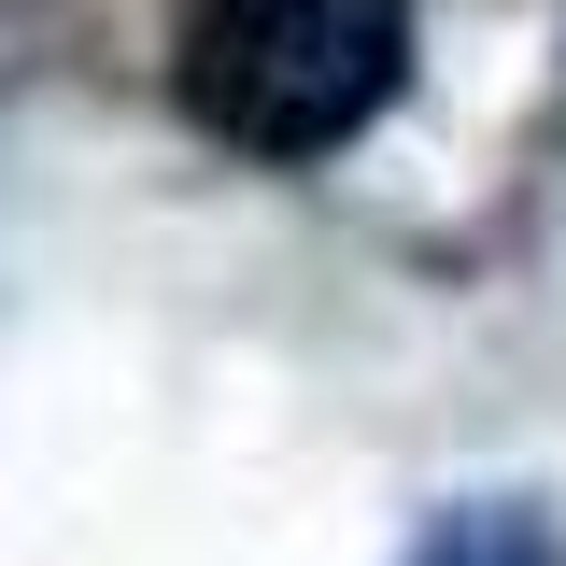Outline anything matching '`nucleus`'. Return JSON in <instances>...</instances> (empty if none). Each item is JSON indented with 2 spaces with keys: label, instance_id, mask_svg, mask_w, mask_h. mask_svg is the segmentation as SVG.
I'll list each match as a JSON object with an SVG mask.
<instances>
[{
  "label": "nucleus",
  "instance_id": "1",
  "mask_svg": "<svg viewBox=\"0 0 566 566\" xmlns=\"http://www.w3.org/2000/svg\"><path fill=\"white\" fill-rule=\"evenodd\" d=\"M185 114H199L227 156H270V170H312L397 114L411 85V0H199L185 14Z\"/></svg>",
  "mask_w": 566,
  "mask_h": 566
},
{
  "label": "nucleus",
  "instance_id": "2",
  "mask_svg": "<svg viewBox=\"0 0 566 566\" xmlns=\"http://www.w3.org/2000/svg\"><path fill=\"white\" fill-rule=\"evenodd\" d=\"M411 566H553V538H538L524 510H453V524H424Z\"/></svg>",
  "mask_w": 566,
  "mask_h": 566
}]
</instances>
